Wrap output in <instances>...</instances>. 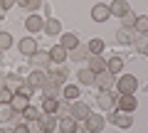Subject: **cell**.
Here are the masks:
<instances>
[{
  "mask_svg": "<svg viewBox=\"0 0 148 133\" xmlns=\"http://www.w3.org/2000/svg\"><path fill=\"white\" fill-rule=\"evenodd\" d=\"M86 47H89V52H91V54H101L106 44H104V40H91V42L86 44Z\"/></svg>",
  "mask_w": 148,
  "mask_h": 133,
  "instance_id": "836d02e7",
  "label": "cell"
},
{
  "mask_svg": "<svg viewBox=\"0 0 148 133\" xmlns=\"http://www.w3.org/2000/svg\"><path fill=\"white\" fill-rule=\"evenodd\" d=\"M121 69H123V59H121V57H114V59H109V62H106V72H111L114 76H116Z\"/></svg>",
  "mask_w": 148,
  "mask_h": 133,
  "instance_id": "484cf974",
  "label": "cell"
},
{
  "mask_svg": "<svg viewBox=\"0 0 148 133\" xmlns=\"http://www.w3.org/2000/svg\"><path fill=\"white\" fill-rule=\"evenodd\" d=\"M10 106H12V111H25L27 106H30V99H27V96H22V94H12V101H10Z\"/></svg>",
  "mask_w": 148,
  "mask_h": 133,
  "instance_id": "2e32d148",
  "label": "cell"
},
{
  "mask_svg": "<svg viewBox=\"0 0 148 133\" xmlns=\"http://www.w3.org/2000/svg\"><path fill=\"white\" fill-rule=\"evenodd\" d=\"M67 57H69V52H67L64 47H59V44H54V47L49 49V59H52L54 64H62Z\"/></svg>",
  "mask_w": 148,
  "mask_h": 133,
  "instance_id": "ffe728a7",
  "label": "cell"
},
{
  "mask_svg": "<svg viewBox=\"0 0 148 133\" xmlns=\"http://www.w3.org/2000/svg\"><path fill=\"white\" fill-rule=\"evenodd\" d=\"M59 111V99H45L42 101V113H57Z\"/></svg>",
  "mask_w": 148,
  "mask_h": 133,
  "instance_id": "f1b7e54d",
  "label": "cell"
},
{
  "mask_svg": "<svg viewBox=\"0 0 148 133\" xmlns=\"http://www.w3.org/2000/svg\"><path fill=\"white\" fill-rule=\"evenodd\" d=\"M91 17H94L96 22H106L111 17V10H109V5H104V3H96L94 8H91Z\"/></svg>",
  "mask_w": 148,
  "mask_h": 133,
  "instance_id": "7c38bea8",
  "label": "cell"
},
{
  "mask_svg": "<svg viewBox=\"0 0 148 133\" xmlns=\"http://www.w3.org/2000/svg\"><path fill=\"white\" fill-rule=\"evenodd\" d=\"M45 72H47V79L52 81V84H57V86H64V79H67V69H64L62 64H54V62H49Z\"/></svg>",
  "mask_w": 148,
  "mask_h": 133,
  "instance_id": "6da1fadb",
  "label": "cell"
},
{
  "mask_svg": "<svg viewBox=\"0 0 148 133\" xmlns=\"http://www.w3.org/2000/svg\"><path fill=\"white\" fill-rule=\"evenodd\" d=\"M59 133H62V131H59Z\"/></svg>",
  "mask_w": 148,
  "mask_h": 133,
  "instance_id": "ee69618b",
  "label": "cell"
},
{
  "mask_svg": "<svg viewBox=\"0 0 148 133\" xmlns=\"http://www.w3.org/2000/svg\"><path fill=\"white\" fill-rule=\"evenodd\" d=\"M49 62H52V59H49V52H40V49L30 57V64L35 67V69H47Z\"/></svg>",
  "mask_w": 148,
  "mask_h": 133,
  "instance_id": "8fae6325",
  "label": "cell"
},
{
  "mask_svg": "<svg viewBox=\"0 0 148 133\" xmlns=\"http://www.w3.org/2000/svg\"><path fill=\"white\" fill-rule=\"evenodd\" d=\"M136 47L141 54H148V40H136Z\"/></svg>",
  "mask_w": 148,
  "mask_h": 133,
  "instance_id": "f35d334b",
  "label": "cell"
},
{
  "mask_svg": "<svg viewBox=\"0 0 148 133\" xmlns=\"http://www.w3.org/2000/svg\"><path fill=\"white\" fill-rule=\"evenodd\" d=\"M89 113H91V108L86 106L84 101H69V116H72L77 123H79V121H84V118L89 116Z\"/></svg>",
  "mask_w": 148,
  "mask_h": 133,
  "instance_id": "3957f363",
  "label": "cell"
},
{
  "mask_svg": "<svg viewBox=\"0 0 148 133\" xmlns=\"http://www.w3.org/2000/svg\"><path fill=\"white\" fill-rule=\"evenodd\" d=\"M59 30H62V25H59V20H45V32L47 35H59Z\"/></svg>",
  "mask_w": 148,
  "mask_h": 133,
  "instance_id": "4dcf8cb0",
  "label": "cell"
},
{
  "mask_svg": "<svg viewBox=\"0 0 148 133\" xmlns=\"http://www.w3.org/2000/svg\"><path fill=\"white\" fill-rule=\"evenodd\" d=\"M25 27H27L30 32H40V30H45V20H42L40 15H35V12H32V15H27Z\"/></svg>",
  "mask_w": 148,
  "mask_h": 133,
  "instance_id": "9a60e30c",
  "label": "cell"
},
{
  "mask_svg": "<svg viewBox=\"0 0 148 133\" xmlns=\"http://www.w3.org/2000/svg\"><path fill=\"white\" fill-rule=\"evenodd\" d=\"M116 106H119V111H126V113H133L138 108V99L133 94H119V99H116Z\"/></svg>",
  "mask_w": 148,
  "mask_h": 133,
  "instance_id": "277c9868",
  "label": "cell"
},
{
  "mask_svg": "<svg viewBox=\"0 0 148 133\" xmlns=\"http://www.w3.org/2000/svg\"><path fill=\"white\" fill-rule=\"evenodd\" d=\"M12 47V35L10 32H0V49H10Z\"/></svg>",
  "mask_w": 148,
  "mask_h": 133,
  "instance_id": "e575fe53",
  "label": "cell"
},
{
  "mask_svg": "<svg viewBox=\"0 0 148 133\" xmlns=\"http://www.w3.org/2000/svg\"><path fill=\"white\" fill-rule=\"evenodd\" d=\"M42 116V108H37V106H27L25 111H22V118H25L27 123H32V121H37V118Z\"/></svg>",
  "mask_w": 148,
  "mask_h": 133,
  "instance_id": "d4e9b609",
  "label": "cell"
},
{
  "mask_svg": "<svg viewBox=\"0 0 148 133\" xmlns=\"http://www.w3.org/2000/svg\"><path fill=\"white\" fill-rule=\"evenodd\" d=\"M79 81H82V84H86V86H94L96 72H91L89 67H82V69H79Z\"/></svg>",
  "mask_w": 148,
  "mask_h": 133,
  "instance_id": "7402d4cb",
  "label": "cell"
},
{
  "mask_svg": "<svg viewBox=\"0 0 148 133\" xmlns=\"http://www.w3.org/2000/svg\"><path fill=\"white\" fill-rule=\"evenodd\" d=\"M25 81H27L30 86H35V89H42V86L47 84L49 79H47V72H45V69H35V72H32V74L27 76Z\"/></svg>",
  "mask_w": 148,
  "mask_h": 133,
  "instance_id": "52a82bcc",
  "label": "cell"
},
{
  "mask_svg": "<svg viewBox=\"0 0 148 133\" xmlns=\"http://www.w3.org/2000/svg\"><path fill=\"white\" fill-rule=\"evenodd\" d=\"M10 118H15V111H12L10 104H3L0 106V121H10Z\"/></svg>",
  "mask_w": 148,
  "mask_h": 133,
  "instance_id": "d6a6232c",
  "label": "cell"
},
{
  "mask_svg": "<svg viewBox=\"0 0 148 133\" xmlns=\"http://www.w3.org/2000/svg\"><path fill=\"white\" fill-rule=\"evenodd\" d=\"M10 101H12V91L8 86H3L0 89V104H10Z\"/></svg>",
  "mask_w": 148,
  "mask_h": 133,
  "instance_id": "8d00e7d4",
  "label": "cell"
},
{
  "mask_svg": "<svg viewBox=\"0 0 148 133\" xmlns=\"http://www.w3.org/2000/svg\"><path fill=\"white\" fill-rule=\"evenodd\" d=\"M109 10H111V15H116V17H123L128 10H131V8H128V3H126V0H114V3L109 5Z\"/></svg>",
  "mask_w": 148,
  "mask_h": 133,
  "instance_id": "ac0fdd59",
  "label": "cell"
},
{
  "mask_svg": "<svg viewBox=\"0 0 148 133\" xmlns=\"http://www.w3.org/2000/svg\"><path fill=\"white\" fill-rule=\"evenodd\" d=\"M37 123H40V126H42L47 133H52L54 128L59 126V118H57V113H42V116L37 118Z\"/></svg>",
  "mask_w": 148,
  "mask_h": 133,
  "instance_id": "ba28073f",
  "label": "cell"
},
{
  "mask_svg": "<svg viewBox=\"0 0 148 133\" xmlns=\"http://www.w3.org/2000/svg\"><path fill=\"white\" fill-rule=\"evenodd\" d=\"M111 121L116 123L119 128H131V126H133L131 113H126V111H111Z\"/></svg>",
  "mask_w": 148,
  "mask_h": 133,
  "instance_id": "9c48e42d",
  "label": "cell"
},
{
  "mask_svg": "<svg viewBox=\"0 0 148 133\" xmlns=\"http://www.w3.org/2000/svg\"><path fill=\"white\" fill-rule=\"evenodd\" d=\"M89 54H91V52H89L86 44H77L74 49H69V59H72V62H84Z\"/></svg>",
  "mask_w": 148,
  "mask_h": 133,
  "instance_id": "5bb4252c",
  "label": "cell"
},
{
  "mask_svg": "<svg viewBox=\"0 0 148 133\" xmlns=\"http://www.w3.org/2000/svg\"><path fill=\"white\" fill-rule=\"evenodd\" d=\"M121 25L126 27V30H133V25H136V12H133V10H128L126 15L121 17Z\"/></svg>",
  "mask_w": 148,
  "mask_h": 133,
  "instance_id": "1f68e13d",
  "label": "cell"
},
{
  "mask_svg": "<svg viewBox=\"0 0 148 133\" xmlns=\"http://www.w3.org/2000/svg\"><path fill=\"white\" fill-rule=\"evenodd\" d=\"M3 86H5V76L0 74V89H3Z\"/></svg>",
  "mask_w": 148,
  "mask_h": 133,
  "instance_id": "b9f144b4",
  "label": "cell"
},
{
  "mask_svg": "<svg viewBox=\"0 0 148 133\" xmlns=\"http://www.w3.org/2000/svg\"><path fill=\"white\" fill-rule=\"evenodd\" d=\"M35 91H37V89H35V86H30V84H27V81H25V84H22V86H20V89H17V91H15V94H22V96H27V99H30V96H32V94H35Z\"/></svg>",
  "mask_w": 148,
  "mask_h": 133,
  "instance_id": "d590c367",
  "label": "cell"
},
{
  "mask_svg": "<svg viewBox=\"0 0 148 133\" xmlns=\"http://www.w3.org/2000/svg\"><path fill=\"white\" fill-rule=\"evenodd\" d=\"M133 32H138V37H146L148 35V17H136Z\"/></svg>",
  "mask_w": 148,
  "mask_h": 133,
  "instance_id": "4316f807",
  "label": "cell"
},
{
  "mask_svg": "<svg viewBox=\"0 0 148 133\" xmlns=\"http://www.w3.org/2000/svg\"><path fill=\"white\" fill-rule=\"evenodd\" d=\"M22 84H25V79H22V76H17V74H10V76H5V86L12 91V94H15V91L20 89Z\"/></svg>",
  "mask_w": 148,
  "mask_h": 133,
  "instance_id": "cb8c5ba5",
  "label": "cell"
},
{
  "mask_svg": "<svg viewBox=\"0 0 148 133\" xmlns=\"http://www.w3.org/2000/svg\"><path fill=\"white\" fill-rule=\"evenodd\" d=\"M96 106L101 111H114L116 108V96L111 94V91H99L96 94Z\"/></svg>",
  "mask_w": 148,
  "mask_h": 133,
  "instance_id": "8992f818",
  "label": "cell"
},
{
  "mask_svg": "<svg viewBox=\"0 0 148 133\" xmlns=\"http://www.w3.org/2000/svg\"><path fill=\"white\" fill-rule=\"evenodd\" d=\"M77 126H79V123L74 121L72 116H62V118H59V131H62V133H74Z\"/></svg>",
  "mask_w": 148,
  "mask_h": 133,
  "instance_id": "44dd1931",
  "label": "cell"
},
{
  "mask_svg": "<svg viewBox=\"0 0 148 133\" xmlns=\"http://www.w3.org/2000/svg\"><path fill=\"white\" fill-rule=\"evenodd\" d=\"M15 3H17L20 8H25V3H27V0H15Z\"/></svg>",
  "mask_w": 148,
  "mask_h": 133,
  "instance_id": "7bdbcfd3",
  "label": "cell"
},
{
  "mask_svg": "<svg viewBox=\"0 0 148 133\" xmlns=\"http://www.w3.org/2000/svg\"><path fill=\"white\" fill-rule=\"evenodd\" d=\"M104 126H106L104 116H99V113H94V111L84 118V128H86L89 133H101V131H104Z\"/></svg>",
  "mask_w": 148,
  "mask_h": 133,
  "instance_id": "5b68a950",
  "label": "cell"
},
{
  "mask_svg": "<svg viewBox=\"0 0 148 133\" xmlns=\"http://www.w3.org/2000/svg\"><path fill=\"white\" fill-rule=\"evenodd\" d=\"M59 89H62V86H57V84H52V81H47V84L42 86V96L45 99H59Z\"/></svg>",
  "mask_w": 148,
  "mask_h": 133,
  "instance_id": "603a6c76",
  "label": "cell"
},
{
  "mask_svg": "<svg viewBox=\"0 0 148 133\" xmlns=\"http://www.w3.org/2000/svg\"><path fill=\"white\" fill-rule=\"evenodd\" d=\"M114 86H119V94H136L138 91V79L133 74H123V76H119V81Z\"/></svg>",
  "mask_w": 148,
  "mask_h": 133,
  "instance_id": "7a4b0ae2",
  "label": "cell"
},
{
  "mask_svg": "<svg viewBox=\"0 0 148 133\" xmlns=\"http://www.w3.org/2000/svg\"><path fill=\"white\" fill-rule=\"evenodd\" d=\"M116 42L131 44V42H133V30H126V27H123V30H119V32H116Z\"/></svg>",
  "mask_w": 148,
  "mask_h": 133,
  "instance_id": "f546056e",
  "label": "cell"
},
{
  "mask_svg": "<svg viewBox=\"0 0 148 133\" xmlns=\"http://www.w3.org/2000/svg\"><path fill=\"white\" fill-rule=\"evenodd\" d=\"M0 5H3V10H8V8L15 5V0H0Z\"/></svg>",
  "mask_w": 148,
  "mask_h": 133,
  "instance_id": "60d3db41",
  "label": "cell"
},
{
  "mask_svg": "<svg viewBox=\"0 0 148 133\" xmlns=\"http://www.w3.org/2000/svg\"><path fill=\"white\" fill-rule=\"evenodd\" d=\"M62 96H64V101H77L79 99V86H62Z\"/></svg>",
  "mask_w": 148,
  "mask_h": 133,
  "instance_id": "83f0119b",
  "label": "cell"
},
{
  "mask_svg": "<svg viewBox=\"0 0 148 133\" xmlns=\"http://www.w3.org/2000/svg\"><path fill=\"white\" fill-rule=\"evenodd\" d=\"M86 62H89V69L96 72V74H99V72H106V59L101 57V54H89Z\"/></svg>",
  "mask_w": 148,
  "mask_h": 133,
  "instance_id": "4fadbf2b",
  "label": "cell"
},
{
  "mask_svg": "<svg viewBox=\"0 0 148 133\" xmlns=\"http://www.w3.org/2000/svg\"><path fill=\"white\" fill-rule=\"evenodd\" d=\"M12 133H30V123H20V126H12Z\"/></svg>",
  "mask_w": 148,
  "mask_h": 133,
  "instance_id": "ab89813d",
  "label": "cell"
},
{
  "mask_svg": "<svg viewBox=\"0 0 148 133\" xmlns=\"http://www.w3.org/2000/svg\"><path fill=\"white\" fill-rule=\"evenodd\" d=\"M37 8H42V0H27L25 3V10H30V12H35Z\"/></svg>",
  "mask_w": 148,
  "mask_h": 133,
  "instance_id": "74e56055",
  "label": "cell"
},
{
  "mask_svg": "<svg viewBox=\"0 0 148 133\" xmlns=\"http://www.w3.org/2000/svg\"><path fill=\"white\" fill-rule=\"evenodd\" d=\"M37 49H40V44H37L32 37H25V40H20V52H22V54L32 57V54H35Z\"/></svg>",
  "mask_w": 148,
  "mask_h": 133,
  "instance_id": "e0dca14e",
  "label": "cell"
},
{
  "mask_svg": "<svg viewBox=\"0 0 148 133\" xmlns=\"http://www.w3.org/2000/svg\"><path fill=\"white\" fill-rule=\"evenodd\" d=\"M94 86H99L101 91H111V86H114V74H111V72H99Z\"/></svg>",
  "mask_w": 148,
  "mask_h": 133,
  "instance_id": "30bf717a",
  "label": "cell"
},
{
  "mask_svg": "<svg viewBox=\"0 0 148 133\" xmlns=\"http://www.w3.org/2000/svg\"><path fill=\"white\" fill-rule=\"evenodd\" d=\"M77 44H79V37H77L74 32H64V35H62V40H59V47H64L67 52H69V49H74Z\"/></svg>",
  "mask_w": 148,
  "mask_h": 133,
  "instance_id": "d6986e66",
  "label": "cell"
}]
</instances>
